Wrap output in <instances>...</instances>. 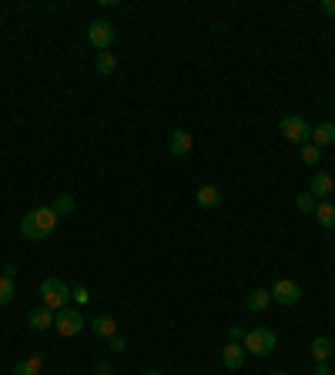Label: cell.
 <instances>
[{"instance_id": "cell-29", "label": "cell", "mask_w": 335, "mask_h": 375, "mask_svg": "<svg viewBox=\"0 0 335 375\" xmlns=\"http://www.w3.org/2000/svg\"><path fill=\"white\" fill-rule=\"evenodd\" d=\"M145 375H161V372H154V369H151V372H145Z\"/></svg>"}, {"instance_id": "cell-10", "label": "cell", "mask_w": 335, "mask_h": 375, "mask_svg": "<svg viewBox=\"0 0 335 375\" xmlns=\"http://www.w3.org/2000/svg\"><path fill=\"white\" fill-rule=\"evenodd\" d=\"M191 144H195V141H191V134L188 131H174L171 138H168V151H171L174 158H185L188 151H191Z\"/></svg>"}, {"instance_id": "cell-31", "label": "cell", "mask_w": 335, "mask_h": 375, "mask_svg": "<svg viewBox=\"0 0 335 375\" xmlns=\"http://www.w3.org/2000/svg\"><path fill=\"white\" fill-rule=\"evenodd\" d=\"M332 101H335V97H332Z\"/></svg>"}, {"instance_id": "cell-7", "label": "cell", "mask_w": 335, "mask_h": 375, "mask_svg": "<svg viewBox=\"0 0 335 375\" xmlns=\"http://www.w3.org/2000/svg\"><path fill=\"white\" fill-rule=\"evenodd\" d=\"M268 295L279 301V305H295V301L302 299V288H298L292 278H279L272 288H268Z\"/></svg>"}, {"instance_id": "cell-19", "label": "cell", "mask_w": 335, "mask_h": 375, "mask_svg": "<svg viewBox=\"0 0 335 375\" xmlns=\"http://www.w3.org/2000/svg\"><path fill=\"white\" fill-rule=\"evenodd\" d=\"M114 67H117V57L114 54H97V74H114Z\"/></svg>"}, {"instance_id": "cell-8", "label": "cell", "mask_w": 335, "mask_h": 375, "mask_svg": "<svg viewBox=\"0 0 335 375\" xmlns=\"http://www.w3.org/2000/svg\"><path fill=\"white\" fill-rule=\"evenodd\" d=\"M222 365L228 369V372H238L245 365V349H242V342H228L222 349Z\"/></svg>"}, {"instance_id": "cell-11", "label": "cell", "mask_w": 335, "mask_h": 375, "mask_svg": "<svg viewBox=\"0 0 335 375\" xmlns=\"http://www.w3.org/2000/svg\"><path fill=\"white\" fill-rule=\"evenodd\" d=\"M312 198H329L335 191V181H332V174H325V171H318L316 178H312Z\"/></svg>"}, {"instance_id": "cell-22", "label": "cell", "mask_w": 335, "mask_h": 375, "mask_svg": "<svg viewBox=\"0 0 335 375\" xmlns=\"http://www.w3.org/2000/svg\"><path fill=\"white\" fill-rule=\"evenodd\" d=\"M295 208H298V211H316L318 201L312 198V191H302V194L295 198Z\"/></svg>"}, {"instance_id": "cell-17", "label": "cell", "mask_w": 335, "mask_h": 375, "mask_svg": "<svg viewBox=\"0 0 335 375\" xmlns=\"http://www.w3.org/2000/svg\"><path fill=\"white\" fill-rule=\"evenodd\" d=\"M40 365H44V362H40L38 356H34V358H24V362H17V365H14V372H10V375H38Z\"/></svg>"}, {"instance_id": "cell-9", "label": "cell", "mask_w": 335, "mask_h": 375, "mask_svg": "<svg viewBox=\"0 0 335 375\" xmlns=\"http://www.w3.org/2000/svg\"><path fill=\"white\" fill-rule=\"evenodd\" d=\"M312 144H316L318 151L329 148V144H335V121H325V124L312 128Z\"/></svg>"}, {"instance_id": "cell-27", "label": "cell", "mask_w": 335, "mask_h": 375, "mask_svg": "<svg viewBox=\"0 0 335 375\" xmlns=\"http://www.w3.org/2000/svg\"><path fill=\"white\" fill-rule=\"evenodd\" d=\"M228 335H231V342H242V338H245V332H242V328H231Z\"/></svg>"}, {"instance_id": "cell-1", "label": "cell", "mask_w": 335, "mask_h": 375, "mask_svg": "<svg viewBox=\"0 0 335 375\" xmlns=\"http://www.w3.org/2000/svg\"><path fill=\"white\" fill-rule=\"evenodd\" d=\"M57 228V215L54 208H34L31 215H24V222H20V231H24V238H31V242H44V238H51Z\"/></svg>"}, {"instance_id": "cell-23", "label": "cell", "mask_w": 335, "mask_h": 375, "mask_svg": "<svg viewBox=\"0 0 335 375\" xmlns=\"http://www.w3.org/2000/svg\"><path fill=\"white\" fill-rule=\"evenodd\" d=\"M318 158H322V151H318L312 141L302 144V161H305V165H318Z\"/></svg>"}, {"instance_id": "cell-21", "label": "cell", "mask_w": 335, "mask_h": 375, "mask_svg": "<svg viewBox=\"0 0 335 375\" xmlns=\"http://www.w3.org/2000/svg\"><path fill=\"white\" fill-rule=\"evenodd\" d=\"M14 301V278L0 275V305H10Z\"/></svg>"}, {"instance_id": "cell-15", "label": "cell", "mask_w": 335, "mask_h": 375, "mask_svg": "<svg viewBox=\"0 0 335 375\" xmlns=\"http://www.w3.org/2000/svg\"><path fill=\"white\" fill-rule=\"evenodd\" d=\"M91 328L97 332V335H104V338H114V335H117V322H114L111 315H97V319L91 322Z\"/></svg>"}, {"instance_id": "cell-13", "label": "cell", "mask_w": 335, "mask_h": 375, "mask_svg": "<svg viewBox=\"0 0 335 375\" xmlns=\"http://www.w3.org/2000/svg\"><path fill=\"white\" fill-rule=\"evenodd\" d=\"M268 301H272L268 288H255V292L245 299V305H248V312H265V308H268Z\"/></svg>"}, {"instance_id": "cell-20", "label": "cell", "mask_w": 335, "mask_h": 375, "mask_svg": "<svg viewBox=\"0 0 335 375\" xmlns=\"http://www.w3.org/2000/svg\"><path fill=\"white\" fill-rule=\"evenodd\" d=\"M51 208H54L57 218H64V215H71V211H74V198H71V194H60V198H57Z\"/></svg>"}, {"instance_id": "cell-24", "label": "cell", "mask_w": 335, "mask_h": 375, "mask_svg": "<svg viewBox=\"0 0 335 375\" xmlns=\"http://www.w3.org/2000/svg\"><path fill=\"white\" fill-rule=\"evenodd\" d=\"M71 299H74L77 305H88V301H91V295H88V288H71Z\"/></svg>"}, {"instance_id": "cell-4", "label": "cell", "mask_w": 335, "mask_h": 375, "mask_svg": "<svg viewBox=\"0 0 335 375\" xmlns=\"http://www.w3.org/2000/svg\"><path fill=\"white\" fill-rule=\"evenodd\" d=\"M279 131L285 141H292V144H309L312 141V124L305 121V117H298V114H288V117H281Z\"/></svg>"}, {"instance_id": "cell-5", "label": "cell", "mask_w": 335, "mask_h": 375, "mask_svg": "<svg viewBox=\"0 0 335 375\" xmlns=\"http://www.w3.org/2000/svg\"><path fill=\"white\" fill-rule=\"evenodd\" d=\"M84 315L77 312V308H60V312H54V328L60 332L64 338H74L84 332Z\"/></svg>"}, {"instance_id": "cell-3", "label": "cell", "mask_w": 335, "mask_h": 375, "mask_svg": "<svg viewBox=\"0 0 335 375\" xmlns=\"http://www.w3.org/2000/svg\"><path fill=\"white\" fill-rule=\"evenodd\" d=\"M275 345H279V338H275L272 328H252V332H245V338H242V349L252 352V356H272Z\"/></svg>"}, {"instance_id": "cell-26", "label": "cell", "mask_w": 335, "mask_h": 375, "mask_svg": "<svg viewBox=\"0 0 335 375\" xmlns=\"http://www.w3.org/2000/svg\"><path fill=\"white\" fill-rule=\"evenodd\" d=\"M111 349H114V352H124V349H128L124 335H114V338H111Z\"/></svg>"}, {"instance_id": "cell-25", "label": "cell", "mask_w": 335, "mask_h": 375, "mask_svg": "<svg viewBox=\"0 0 335 375\" xmlns=\"http://www.w3.org/2000/svg\"><path fill=\"white\" fill-rule=\"evenodd\" d=\"M318 10H322V14H329V17H335V0H322V3H318Z\"/></svg>"}, {"instance_id": "cell-16", "label": "cell", "mask_w": 335, "mask_h": 375, "mask_svg": "<svg viewBox=\"0 0 335 375\" xmlns=\"http://www.w3.org/2000/svg\"><path fill=\"white\" fill-rule=\"evenodd\" d=\"M309 352H312V358H316V362H329V352H332V342H329L325 335H318V338H312Z\"/></svg>"}, {"instance_id": "cell-18", "label": "cell", "mask_w": 335, "mask_h": 375, "mask_svg": "<svg viewBox=\"0 0 335 375\" xmlns=\"http://www.w3.org/2000/svg\"><path fill=\"white\" fill-rule=\"evenodd\" d=\"M316 215H318V225H322V228H335V205H332V201L318 205Z\"/></svg>"}, {"instance_id": "cell-2", "label": "cell", "mask_w": 335, "mask_h": 375, "mask_svg": "<svg viewBox=\"0 0 335 375\" xmlns=\"http://www.w3.org/2000/svg\"><path fill=\"white\" fill-rule=\"evenodd\" d=\"M67 299H71V288L60 278H44L40 281V305L51 308V312H60L67 308Z\"/></svg>"}, {"instance_id": "cell-12", "label": "cell", "mask_w": 335, "mask_h": 375, "mask_svg": "<svg viewBox=\"0 0 335 375\" xmlns=\"http://www.w3.org/2000/svg\"><path fill=\"white\" fill-rule=\"evenodd\" d=\"M195 201H198L202 208H218L222 205V191H218L215 185H202L198 188V194H195Z\"/></svg>"}, {"instance_id": "cell-30", "label": "cell", "mask_w": 335, "mask_h": 375, "mask_svg": "<svg viewBox=\"0 0 335 375\" xmlns=\"http://www.w3.org/2000/svg\"><path fill=\"white\" fill-rule=\"evenodd\" d=\"M272 375H285V372H272Z\"/></svg>"}, {"instance_id": "cell-14", "label": "cell", "mask_w": 335, "mask_h": 375, "mask_svg": "<svg viewBox=\"0 0 335 375\" xmlns=\"http://www.w3.org/2000/svg\"><path fill=\"white\" fill-rule=\"evenodd\" d=\"M51 325H54V312H51V308H44V305H38V308H34V312H31V328H51Z\"/></svg>"}, {"instance_id": "cell-6", "label": "cell", "mask_w": 335, "mask_h": 375, "mask_svg": "<svg viewBox=\"0 0 335 375\" xmlns=\"http://www.w3.org/2000/svg\"><path fill=\"white\" fill-rule=\"evenodd\" d=\"M88 44L104 54V51L114 44V27L108 24V20H91V24H88Z\"/></svg>"}, {"instance_id": "cell-28", "label": "cell", "mask_w": 335, "mask_h": 375, "mask_svg": "<svg viewBox=\"0 0 335 375\" xmlns=\"http://www.w3.org/2000/svg\"><path fill=\"white\" fill-rule=\"evenodd\" d=\"M316 375H329V362H318V369H316Z\"/></svg>"}]
</instances>
